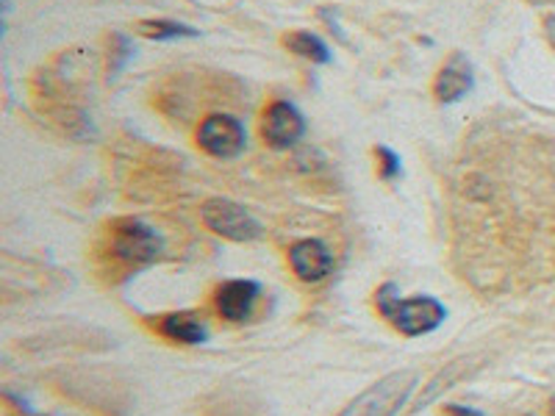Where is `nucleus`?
Wrapping results in <instances>:
<instances>
[{
    "instance_id": "9",
    "label": "nucleus",
    "mask_w": 555,
    "mask_h": 416,
    "mask_svg": "<svg viewBox=\"0 0 555 416\" xmlns=\"http://www.w3.org/2000/svg\"><path fill=\"white\" fill-rule=\"evenodd\" d=\"M475 78H473V67L461 53H455L442 69H439V76L434 81V95L439 103H455L461 98L473 92Z\"/></svg>"
},
{
    "instance_id": "7",
    "label": "nucleus",
    "mask_w": 555,
    "mask_h": 416,
    "mask_svg": "<svg viewBox=\"0 0 555 416\" xmlns=\"http://www.w3.org/2000/svg\"><path fill=\"white\" fill-rule=\"evenodd\" d=\"M289 264L304 284H320L334 266V256L320 239H304L289 247Z\"/></svg>"
},
{
    "instance_id": "3",
    "label": "nucleus",
    "mask_w": 555,
    "mask_h": 416,
    "mask_svg": "<svg viewBox=\"0 0 555 416\" xmlns=\"http://www.w3.org/2000/svg\"><path fill=\"white\" fill-rule=\"evenodd\" d=\"M201 220L208 231L231 242H253L261 236V222L240 203L228 197H208L201 206Z\"/></svg>"
},
{
    "instance_id": "15",
    "label": "nucleus",
    "mask_w": 555,
    "mask_h": 416,
    "mask_svg": "<svg viewBox=\"0 0 555 416\" xmlns=\"http://www.w3.org/2000/svg\"><path fill=\"white\" fill-rule=\"evenodd\" d=\"M550 416H555V398L550 400Z\"/></svg>"
},
{
    "instance_id": "14",
    "label": "nucleus",
    "mask_w": 555,
    "mask_h": 416,
    "mask_svg": "<svg viewBox=\"0 0 555 416\" xmlns=\"http://www.w3.org/2000/svg\"><path fill=\"white\" fill-rule=\"evenodd\" d=\"M442 416H486V414H483V411H478V408H469V405L450 403V405H444Z\"/></svg>"
},
{
    "instance_id": "6",
    "label": "nucleus",
    "mask_w": 555,
    "mask_h": 416,
    "mask_svg": "<svg viewBox=\"0 0 555 416\" xmlns=\"http://www.w3.org/2000/svg\"><path fill=\"white\" fill-rule=\"evenodd\" d=\"M306 133V120L304 114L297 112L292 103L275 101L267 106L264 117H261V136L270 147L275 151H286V147H295Z\"/></svg>"
},
{
    "instance_id": "2",
    "label": "nucleus",
    "mask_w": 555,
    "mask_h": 416,
    "mask_svg": "<svg viewBox=\"0 0 555 416\" xmlns=\"http://www.w3.org/2000/svg\"><path fill=\"white\" fill-rule=\"evenodd\" d=\"M416 380L420 378H416L414 369H398V373L386 375L378 384L361 391L339 416H398L400 408L414 394Z\"/></svg>"
},
{
    "instance_id": "11",
    "label": "nucleus",
    "mask_w": 555,
    "mask_h": 416,
    "mask_svg": "<svg viewBox=\"0 0 555 416\" xmlns=\"http://www.w3.org/2000/svg\"><path fill=\"white\" fill-rule=\"evenodd\" d=\"M284 44L289 48L295 56L300 58H309V62L314 64H328L331 62V51L328 44L322 42L317 34L311 31H292L284 37Z\"/></svg>"
},
{
    "instance_id": "1",
    "label": "nucleus",
    "mask_w": 555,
    "mask_h": 416,
    "mask_svg": "<svg viewBox=\"0 0 555 416\" xmlns=\"http://www.w3.org/2000/svg\"><path fill=\"white\" fill-rule=\"evenodd\" d=\"M375 306H378L380 314H384L403 336L434 334V330L444 322V316H448L444 306L439 303L436 297L420 295L403 300V297H400V289L395 284H384L375 291Z\"/></svg>"
},
{
    "instance_id": "10",
    "label": "nucleus",
    "mask_w": 555,
    "mask_h": 416,
    "mask_svg": "<svg viewBox=\"0 0 555 416\" xmlns=\"http://www.w3.org/2000/svg\"><path fill=\"white\" fill-rule=\"evenodd\" d=\"M156 330L165 339L178 341V344H203L208 339L206 322L195 311H176V314L158 316Z\"/></svg>"
},
{
    "instance_id": "8",
    "label": "nucleus",
    "mask_w": 555,
    "mask_h": 416,
    "mask_svg": "<svg viewBox=\"0 0 555 416\" xmlns=\"http://www.w3.org/2000/svg\"><path fill=\"white\" fill-rule=\"evenodd\" d=\"M261 295V286L256 281H225L217 289V311L228 322H245L256 309V300Z\"/></svg>"
},
{
    "instance_id": "5",
    "label": "nucleus",
    "mask_w": 555,
    "mask_h": 416,
    "mask_svg": "<svg viewBox=\"0 0 555 416\" xmlns=\"http://www.w3.org/2000/svg\"><path fill=\"white\" fill-rule=\"evenodd\" d=\"M247 133L231 114H208L197 128V145L215 158H236L245 151Z\"/></svg>"
},
{
    "instance_id": "4",
    "label": "nucleus",
    "mask_w": 555,
    "mask_h": 416,
    "mask_svg": "<svg viewBox=\"0 0 555 416\" xmlns=\"http://www.w3.org/2000/svg\"><path fill=\"white\" fill-rule=\"evenodd\" d=\"M162 250H165L162 236H158L151 225H145V222L122 220L114 225L112 252L120 261H126V264H153V261L162 256Z\"/></svg>"
},
{
    "instance_id": "12",
    "label": "nucleus",
    "mask_w": 555,
    "mask_h": 416,
    "mask_svg": "<svg viewBox=\"0 0 555 416\" xmlns=\"http://www.w3.org/2000/svg\"><path fill=\"white\" fill-rule=\"evenodd\" d=\"M137 31L147 39H181V37H197V28L183 26V23H176V20H142L137 23Z\"/></svg>"
},
{
    "instance_id": "13",
    "label": "nucleus",
    "mask_w": 555,
    "mask_h": 416,
    "mask_svg": "<svg viewBox=\"0 0 555 416\" xmlns=\"http://www.w3.org/2000/svg\"><path fill=\"white\" fill-rule=\"evenodd\" d=\"M375 158H378V176L384 178V181H395V178H400L398 153L380 145V147H375Z\"/></svg>"
}]
</instances>
